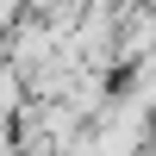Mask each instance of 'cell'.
<instances>
[{
    "mask_svg": "<svg viewBox=\"0 0 156 156\" xmlns=\"http://www.w3.org/2000/svg\"><path fill=\"white\" fill-rule=\"evenodd\" d=\"M19 106H25V69L0 62V119H12Z\"/></svg>",
    "mask_w": 156,
    "mask_h": 156,
    "instance_id": "obj_1",
    "label": "cell"
}]
</instances>
